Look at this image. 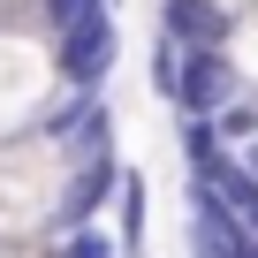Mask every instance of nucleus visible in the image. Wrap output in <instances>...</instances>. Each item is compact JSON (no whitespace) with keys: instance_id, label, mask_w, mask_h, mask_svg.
<instances>
[{"instance_id":"nucleus-1","label":"nucleus","mask_w":258,"mask_h":258,"mask_svg":"<svg viewBox=\"0 0 258 258\" xmlns=\"http://www.w3.org/2000/svg\"><path fill=\"white\" fill-rule=\"evenodd\" d=\"M53 84L61 91H106L114 84V61H121V16L114 8H84L76 23L53 31Z\"/></svg>"},{"instance_id":"nucleus-2","label":"nucleus","mask_w":258,"mask_h":258,"mask_svg":"<svg viewBox=\"0 0 258 258\" xmlns=\"http://www.w3.org/2000/svg\"><path fill=\"white\" fill-rule=\"evenodd\" d=\"M114 198H121V160H114V152H99V160H69V167L53 175L46 228H53V235H61V228H84V220H99Z\"/></svg>"},{"instance_id":"nucleus-3","label":"nucleus","mask_w":258,"mask_h":258,"mask_svg":"<svg viewBox=\"0 0 258 258\" xmlns=\"http://www.w3.org/2000/svg\"><path fill=\"white\" fill-rule=\"evenodd\" d=\"M243 91V69L228 46H205V53H182V76H175V121H213L228 99Z\"/></svg>"},{"instance_id":"nucleus-4","label":"nucleus","mask_w":258,"mask_h":258,"mask_svg":"<svg viewBox=\"0 0 258 258\" xmlns=\"http://www.w3.org/2000/svg\"><path fill=\"white\" fill-rule=\"evenodd\" d=\"M114 205H121V228H114V235H121V250H129V258H145V228H152V190H145V175H137V167H121V198H114Z\"/></svg>"},{"instance_id":"nucleus-5","label":"nucleus","mask_w":258,"mask_h":258,"mask_svg":"<svg viewBox=\"0 0 258 258\" xmlns=\"http://www.w3.org/2000/svg\"><path fill=\"white\" fill-rule=\"evenodd\" d=\"M53 258H129V250H121V235H106L99 220H84V228L53 235Z\"/></svg>"},{"instance_id":"nucleus-6","label":"nucleus","mask_w":258,"mask_h":258,"mask_svg":"<svg viewBox=\"0 0 258 258\" xmlns=\"http://www.w3.org/2000/svg\"><path fill=\"white\" fill-rule=\"evenodd\" d=\"M145 76H152V99L167 106V99H175V76H182V46H175L167 31H152V61H145Z\"/></svg>"},{"instance_id":"nucleus-7","label":"nucleus","mask_w":258,"mask_h":258,"mask_svg":"<svg viewBox=\"0 0 258 258\" xmlns=\"http://www.w3.org/2000/svg\"><path fill=\"white\" fill-rule=\"evenodd\" d=\"M213 129H220V137H228V145L243 152V145L258 137V99H250V91H235V99H228V106L213 114Z\"/></svg>"},{"instance_id":"nucleus-8","label":"nucleus","mask_w":258,"mask_h":258,"mask_svg":"<svg viewBox=\"0 0 258 258\" xmlns=\"http://www.w3.org/2000/svg\"><path fill=\"white\" fill-rule=\"evenodd\" d=\"M243 167H250V175H258V137H250V145H243Z\"/></svg>"}]
</instances>
